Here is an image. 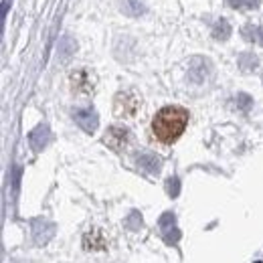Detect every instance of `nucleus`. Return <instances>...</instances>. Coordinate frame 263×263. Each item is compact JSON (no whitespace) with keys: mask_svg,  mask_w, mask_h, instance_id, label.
Segmentation results:
<instances>
[{"mask_svg":"<svg viewBox=\"0 0 263 263\" xmlns=\"http://www.w3.org/2000/svg\"><path fill=\"white\" fill-rule=\"evenodd\" d=\"M75 122L81 126V130L87 134H93L98 130V114L93 109H75L73 111Z\"/></svg>","mask_w":263,"mask_h":263,"instance_id":"obj_5","label":"nucleus"},{"mask_svg":"<svg viewBox=\"0 0 263 263\" xmlns=\"http://www.w3.org/2000/svg\"><path fill=\"white\" fill-rule=\"evenodd\" d=\"M186 124H189V111L184 107H178V105H168L154 116L152 134L156 136L158 142L172 144L182 136V132L186 130Z\"/></svg>","mask_w":263,"mask_h":263,"instance_id":"obj_1","label":"nucleus"},{"mask_svg":"<svg viewBox=\"0 0 263 263\" xmlns=\"http://www.w3.org/2000/svg\"><path fill=\"white\" fill-rule=\"evenodd\" d=\"M55 233V227L47 221H34L33 223V237L39 243H47Z\"/></svg>","mask_w":263,"mask_h":263,"instance_id":"obj_9","label":"nucleus"},{"mask_svg":"<svg viewBox=\"0 0 263 263\" xmlns=\"http://www.w3.org/2000/svg\"><path fill=\"white\" fill-rule=\"evenodd\" d=\"M138 166L144 170V172H148V174H156L158 170H160V158L156 156V154H150V152H144V154H140L138 156Z\"/></svg>","mask_w":263,"mask_h":263,"instance_id":"obj_7","label":"nucleus"},{"mask_svg":"<svg viewBox=\"0 0 263 263\" xmlns=\"http://www.w3.org/2000/svg\"><path fill=\"white\" fill-rule=\"evenodd\" d=\"M227 2L233 8H255L259 4V0H227Z\"/></svg>","mask_w":263,"mask_h":263,"instance_id":"obj_11","label":"nucleus"},{"mask_svg":"<svg viewBox=\"0 0 263 263\" xmlns=\"http://www.w3.org/2000/svg\"><path fill=\"white\" fill-rule=\"evenodd\" d=\"M93 85H96V79H93V75L87 69H79V71L71 73V87H73V91L87 96V93L93 91Z\"/></svg>","mask_w":263,"mask_h":263,"instance_id":"obj_4","label":"nucleus"},{"mask_svg":"<svg viewBox=\"0 0 263 263\" xmlns=\"http://www.w3.org/2000/svg\"><path fill=\"white\" fill-rule=\"evenodd\" d=\"M257 33H259V41L263 43V27H261V29H257Z\"/></svg>","mask_w":263,"mask_h":263,"instance_id":"obj_14","label":"nucleus"},{"mask_svg":"<svg viewBox=\"0 0 263 263\" xmlns=\"http://www.w3.org/2000/svg\"><path fill=\"white\" fill-rule=\"evenodd\" d=\"M83 245H85V249H103L105 247V239H103V235L99 231H91V233L85 235Z\"/></svg>","mask_w":263,"mask_h":263,"instance_id":"obj_10","label":"nucleus"},{"mask_svg":"<svg viewBox=\"0 0 263 263\" xmlns=\"http://www.w3.org/2000/svg\"><path fill=\"white\" fill-rule=\"evenodd\" d=\"M140 225H142V217L138 213H132L130 217H128V227L130 229H138Z\"/></svg>","mask_w":263,"mask_h":263,"instance_id":"obj_13","label":"nucleus"},{"mask_svg":"<svg viewBox=\"0 0 263 263\" xmlns=\"http://www.w3.org/2000/svg\"><path fill=\"white\" fill-rule=\"evenodd\" d=\"M29 140H31V146H33L34 152H39V150H43L45 146H47V142H49V128L43 124V126H39V128H34L31 132V136H29Z\"/></svg>","mask_w":263,"mask_h":263,"instance_id":"obj_8","label":"nucleus"},{"mask_svg":"<svg viewBox=\"0 0 263 263\" xmlns=\"http://www.w3.org/2000/svg\"><path fill=\"white\" fill-rule=\"evenodd\" d=\"M160 229L164 235L166 243H178L180 239V231L174 227V215L172 213H164L160 217Z\"/></svg>","mask_w":263,"mask_h":263,"instance_id":"obj_6","label":"nucleus"},{"mask_svg":"<svg viewBox=\"0 0 263 263\" xmlns=\"http://www.w3.org/2000/svg\"><path fill=\"white\" fill-rule=\"evenodd\" d=\"M140 105H142V101H140V98L134 91H122L114 99V114L118 118L128 120V118H134L138 114Z\"/></svg>","mask_w":263,"mask_h":263,"instance_id":"obj_2","label":"nucleus"},{"mask_svg":"<svg viewBox=\"0 0 263 263\" xmlns=\"http://www.w3.org/2000/svg\"><path fill=\"white\" fill-rule=\"evenodd\" d=\"M128 142H130V132L126 130V128H120V126L109 128V130L105 132V136H103V144L107 148L116 150V152H122L128 146Z\"/></svg>","mask_w":263,"mask_h":263,"instance_id":"obj_3","label":"nucleus"},{"mask_svg":"<svg viewBox=\"0 0 263 263\" xmlns=\"http://www.w3.org/2000/svg\"><path fill=\"white\" fill-rule=\"evenodd\" d=\"M166 189H168V195L170 197H176L178 195V178H170L166 182Z\"/></svg>","mask_w":263,"mask_h":263,"instance_id":"obj_12","label":"nucleus"}]
</instances>
